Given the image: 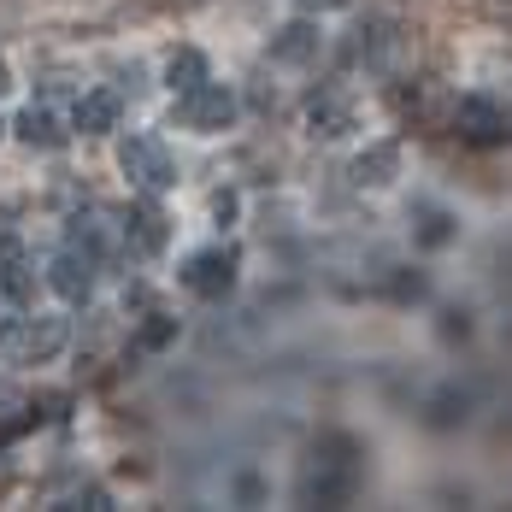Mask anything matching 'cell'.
I'll return each instance as SVG.
<instances>
[{"mask_svg": "<svg viewBox=\"0 0 512 512\" xmlns=\"http://www.w3.org/2000/svg\"><path fill=\"white\" fill-rule=\"evenodd\" d=\"M295 495H301L307 507H348L359 495V448L348 436L318 442V448H312V465L301 471V483H295Z\"/></svg>", "mask_w": 512, "mask_h": 512, "instance_id": "1", "label": "cell"}, {"mask_svg": "<svg viewBox=\"0 0 512 512\" xmlns=\"http://www.w3.org/2000/svg\"><path fill=\"white\" fill-rule=\"evenodd\" d=\"M65 348V318H6L0 324V365H48Z\"/></svg>", "mask_w": 512, "mask_h": 512, "instance_id": "2", "label": "cell"}, {"mask_svg": "<svg viewBox=\"0 0 512 512\" xmlns=\"http://www.w3.org/2000/svg\"><path fill=\"white\" fill-rule=\"evenodd\" d=\"M177 118H183V130L218 136V130H230V118H236V95H230L224 83H195L189 95H177Z\"/></svg>", "mask_w": 512, "mask_h": 512, "instance_id": "3", "label": "cell"}, {"mask_svg": "<svg viewBox=\"0 0 512 512\" xmlns=\"http://www.w3.org/2000/svg\"><path fill=\"white\" fill-rule=\"evenodd\" d=\"M118 165L148 189V195H165V189H177V165L171 154L159 148L154 136H124V148H118Z\"/></svg>", "mask_w": 512, "mask_h": 512, "instance_id": "4", "label": "cell"}, {"mask_svg": "<svg viewBox=\"0 0 512 512\" xmlns=\"http://www.w3.org/2000/svg\"><path fill=\"white\" fill-rule=\"evenodd\" d=\"M448 124L460 130L471 148H495V142H507V112L495 101H483V95H465V101L448 106Z\"/></svg>", "mask_w": 512, "mask_h": 512, "instance_id": "5", "label": "cell"}, {"mask_svg": "<svg viewBox=\"0 0 512 512\" xmlns=\"http://www.w3.org/2000/svg\"><path fill=\"white\" fill-rule=\"evenodd\" d=\"M183 289L201 301H224L236 289V248H206L183 265Z\"/></svg>", "mask_w": 512, "mask_h": 512, "instance_id": "6", "label": "cell"}, {"mask_svg": "<svg viewBox=\"0 0 512 512\" xmlns=\"http://www.w3.org/2000/svg\"><path fill=\"white\" fill-rule=\"evenodd\" d=\"M0 289L12 307H30L36 301V277H30V259H24V242L18 236H0Z\"/></svg>", "mask_w": 512, "mask_h": 512, "instance_id": "7", "label": "cell"}, {"mask_svg": "<svg viewBox=\"0 0 512 512\" xmlns=\"http://www.w3.org/2000/svg\"><path fill=\"white\" fill-rule=\"evenodd\" d=\"M48 283H53V295H59V301H89L95 265H89V254L65 248V254H53V265H48Z\"/></svg>", "mask_w": 512, "mask_h": 512, "instance_id": "8", "label": "cell"}, {"mask_svg": "<svg viewBox=\"0 0 512 512\" xmlns=\"http://www.w3.org/2000/svg\"><path fill=\"white\" fill-rule=\"evenodd\" d=\"M71 124H77L83 136H106V130H118V95H112V89L83 95V101H77V112H71Z\"/></svg>", "mask_w": 512, "mask_h": 512, "instance_id": "9", "label": "cell"}, {"mask_svg": "<svg viewBox=\"0 0 512 512\" xmlns=\"http://www.w3.org/2000/svg\"><path fill=\"white\" fill-rule=\"evenodd\" d=\"M307 124H312V136H348L354 130V106L342 101V95H312Z\"/></svg>", "mask_w": 512, "mask_h": 512, "instance_id": "10", "label": "cell"}, {"mask_svg": "<svg viewBox=\"0 0 512 512\" xmlns=\"http://www.w3.org/2000/svg\"><path fill=\"white\" fill-rule=\"evenodd\" d=\"M271 59H283V65H307V59H318V30H312V24L277 30V36H271Z\"/></svg>", "mask_w": 512, "mask_h": 512, "instance_id": "11", "label": "cell"}, {"mask_svg": "<svg viewBox=\"0 0 512 512\" xmlns=\"http://www.w3.org/2000/svg\"><path fill=\"white\" fill-rule=\"evenodd\" d=\"M130 236H136L142 254H159V248H165V212H159L154 201H142L130 212Z\"/></svg>", "mask_w": 512, "mask_h": 512, "instance_id": "12", "label": "cell"}, {"mask_svg": "<svg viewBox=\"0 0 512 512\" xmlns=\"http://www.w3.org/2000/svg\"><path fill=\"white\" fill-rule=\"evenodd\" d=\"M395 165H401V148H395V142H383V148H371V154L354 165V177H359V183H371V189H383V183L395 177Z\"/></svg>", "mask_w": 512, "mask_h": 512, "instance_id": "13", "label": "cell"}, {"mask_svg": "<svg viewBox=\"0 0 512 512\" xmlns=\"http://www.w3.org/2000/svg\"><path fill=\"white\" fill-rule=\"evenodd\" d=\"M165 83H171V95H189L195 83H206V59L195 48H183L171 65H165Z\"/></svg>", "mask_w": 512, "mask_h": 512, "instance_id": "14", "label": "cell"}, {"mask_svg": "<svg viewBox=\"0 0 512 512\" xmlns=\"http://www.w3.org/2000/svg\"><path fill=\"white\" fill-rule=\"evenodd\" d=\"M18 136H24L30 148H59V142H65V130L53 124V112H42V106H30V112L18 118Z\"/></svg>", "mask_w": 512, "mask_h": 512, "instance_id": "15", "label": "cell"}, {"mask_svg": "<svg viewBox=\"0 0 512 512\" xmlns=\"http://www.w3.org/2000/svg\"><path fill=\"white\" fill-rule=\"evenodd\" d=\"M430 101H436V83H418V89H401V95H395V106H401L407 118H418L424 130H430V124H442V118L430 112Z\"/></svg>", "mask_w": 512, "mask_h": 512, "instance_id": "16", "label": "cell"}, {"mask_svg": "<svg viewBox=\"0 0 512 512\" xmlns=\"http://www.w3.org/2000/svg\"><path fill=\"white\" fill-rule=\"evenodd\" d=\"M177 336V318H165V312H154L148 324H142V336H136V348H165Z\"/></svg>", "mask_w": 512, "mask_h": 512, "instance_id": "17", "label": "cell"}, {"mask_svg": "<svg viewBox=\"0 0 512 512\" xmlns=\"http://www.w3.org/2000/svg\"><path fill=\"white\" fill-rule=\"evenodd\" d=\"M460 418H465V395L448 389V395H436V401H430V424H460Z\"/></svg>", "mask_w": 512, "mask_h": 512, "instance_id": "18", "label": "cell"}, {"mask_svg": "<svg viewBox=\"0 0 512 512\" xmlns=\"http://www.w3.org/2000/svg\"><path fill=\"white\" fill-rule=\"evenodd\" d=\"M424 248H442L448 242V212H424V230H418Z\"/></svg>", "mask_w": 512, "mask_h": 512, "instance_id": "19", "label": "cell"}, {"mask_svg": "<svg viewBox=\"0 0 512 512\" xmlns=\"http://www.w3.org/2000/svg\"><path fill=\"white\" fill-rule=\"evenodd\" d=\"M212 212H218V218H230V212H236V195H224V189H218V195H212Z\"/></svg>", "mask_w": 512, "mask_h": 512, "instance_id": "20", "label": "cell"}, {"mask_svg": "<svg viewBox=\"0 0 512 512\" xmlns=\"http://www.w3.org/2000/svg\"><path fill=\"white\" fill-rule=\"evenodd\" d=\"M0 407H12V412H18V407H24V401H18V395H12V389L0 383Z\"/></svg>", "mask_w": 512, "mask_h": 512, "instance_id": "21", "label": "cell"}, {"mask_svg": "<svg viewBox=\"0 0 512 512\" xmlns=\"http://www.w3.org/2000/svg\"><path fill=\"white\" fill-rule=\"evenodd\" d=\"M6 89H12V71H6V59H0V95H6Z\"/></svg>", "mask_w": 512, "mask_h": 512, "instance_id": "22", "label": "cell"}, {"mask_svg": "<svg viewBox=\"0 0 512 512\" xmlns=\"http://www.w3.org/2000/svg\"><path fill=\"white\" fill-rule=\"evenodd\" d=\"M307 6H342V0H307Z\"/></svg>", "mask_w": 512, "mask_h": 512, "instance_id": "23", "label": "cell"}]
</instances>
